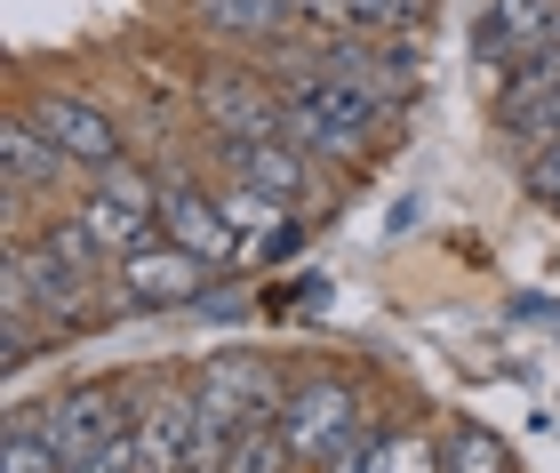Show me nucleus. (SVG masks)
Wrapping results in <instances>:
<instances>
[{
	"mask_svg": "<svg viewBox=\"0 0 560 473\" xmlns=\"http://www.w3.org/2000/svg\"><path fill=\"white\" fill-rule=\"evenodd\" d=\"M0 473H65L57 441H48V426H40V402H16L9 417H0Z\"/></svg>",
	"mask_w": 560,
	"mask_h": 473,
	"instance_id": "2eb2a0df",
	"label": "nucleus"
},
{
	"mask_svg": "<svg viewBox=\"0 0 560 473\" xmlns=\"http://www.w3.org/2000/svg\"><path fill=\"white\" fill-rule=\"evenodd\" d=\"M192 434H200L192 369H144L137 378V458H144V473H185Z\"/></svg>",
	"mask_w": 560,
	"mask_h": 473,
	"instance_id": "1a4fd4ad",
	"label": "nucleus"
},
{
	"mask_svg": "<svg viewBox=\"0 0 560 473\" xmlns=\"http://www.w3.org/2000/svg\"><path fill=\"white\" fill-rule=\"evenodd\" d=\"M192 402L200 417H217V426H272L280 402H289V369H280L265 345H217V354L192 361Z\"/></svg>",
	"mask_w": 560,
	"mask_h": 473,
	"instance_id": "20e7f679",
	"label": "nucleus"
},
{
	"mask_svg": "<svg viewBox=\"0 0 560 473\" xmlns=\"http://www.w3.org/2000/svg\"><path fill=\"white\" fill-rule=\"evenodd\" d=\"M296 249H304V217H280L272 233H257V241H248V273H257V265H289Z\"/></svg>",
	"mask_w": 560,
	"mask_h": 473,
	"instance_id": "b1692460",
	"label": "nucleus"
},
{
	"mask_svg": "<svg viewBox=\"0 0 560 473\" xmlns=\"http://www.w3.org/2000/svg\"><path fill=\"white\" fill-rule=\"evenodd\" d=\"M0 185H24L40 209H57V201H72L89 177L72 169L65 145H48L24 113H9V120H0Z\"/></svg>",
	"mask_w": 560,
	"mask_h": 473,
	"instance_id": "4468645a",
	"label": "nucleus"
},
{
	"mask_svg": "<svg viewBox=\"0 0 560 473\" xmlns=\"http://www.w3.org/2000/svg\"><path fill=\"white\" fill-rule=\"evenodd\" d=\"M521 193H528L537 209L560 201V145H545V153H528V161H521Z\"/></svg>",
	"mask_w": 560,
	"mask_h": 473,
	"instance_id": "393cba45",
	"label": "nucleus"
},
{
	"mask_svg": "<svg viewBox=\"0 0 560 473\" xmlns=\"http://www.w3.org/2000/svg\"><path fill=\"white\" fill-rule=\"evenodd\" d=\"M16 113L33 120V129H40L48 145H65L81 177H96V169H113V161H129V129H120V113H113V105H96L89 89L33 81V89L16 96Z\"/></svg>",
	"mask_w": 560,
	"mask_h": 473,
	"instance_id": "423d86ee",
	"label": "nucleus"
},
{
	"mask_svg": "<svg viewBox=\"0 0 560 473\" xmlns=\"http://www.w3.org/2000/svg\"><path fill=\"white\" fill-rule=\"evenodd\" d=\"M441 473H513V450H504V434L480 426V417H448Z\"/></svg>",
	"mask_w": 560,
	"mask_h": 473,
	"instance_id": "f3484780",
	"label": "nucleus"
},
{
	"mask_svg": "<svg viewBox=\"0 0 560 473\" xmlns=\"http://www.w3.org/2000/svg\"><path fill=\"white\" fill-rule=\"evenodd\" d=\"M192 120L200 137H289V96L265 57H217L192 72Z\"/></svg>",
	"mask_w": 560,
	"mask_h": 473,
	"instance_id": "f03ea898",
	"label": "nucleus"
},
{
	"mask_svg": "<svg viewBox=\"0 0 560 473\" xmlns=\"http://www.w3.org/2000/svg\"><path fill=\"white\" fill-rule=\"evenodd\" d=\"M40 426H48V441H57L65 473L89 465L105 441H120V434L137 426V378H81V385L48 393V402H40Z\"/></svg>",
	"mask_w": 560,
	"mask_h": 473,
	"instance_id": "6e6552de",
	"label": "nucleus"
},
{
	"mask_svg": "<svg viewBox=\"0 0 560 473\" xmlns=\"http://www.w3.org/2000/svg\"><path fill=\"white\" fill-rule=\"evenodd\" d=\"M176 24L224 57H272L296 33V9L289 0H176Z\"/></svg>",
	"mask_w": 560,
	"mask_h": 473,
	"instance_id": "9b49d317",
	"label": "nucleus"
},
{
	"mask_svg": "<svg viewBox=\"0 0 560 473\" xmlns=\"http://www.w3.org/2000/svg\"><path fill=\"white\" fill-rule=\"evenodd\" d=\"M552 217H560V201H552Z\"/></svg>",
	"mask_w": 560,
	"mask_h": 473,
	"instance_id": "c85d7f7f",
	"label": "nucleus"
},
{
	"mask_svg": "<svg viewBox=\"0 0 560 473\" xmlns=\"http://www.w3.org/2000/svg\"><path fill=\"white\" fill-rule=\"evenodd\" d=\"M304 33H361V0H289Z\"/></svg>",
	"mask_w": 560,
	"mask_h": 473,
	"instance_id": "5701e85b",
	"label": "nucleus"
},
{
	"mask_svg": "<svg viewBox=\"0 0 560 473\" xmlns=\"http://www.w3.org/2000/svg\"><path fill=\"white\" fill-rule=\"evenodd\" d=\"M280 96H289V137L337 177H361L385 153V137L400 129V113L417 105L385 72H328V65L280 72Z\"/></svg>",
	"mask_w": 560,
	"mask_h": 473,
	"instance_id": "f257e3e1",
	"label": "nucleus"
},
{
	"mask_svg": "<svg viewBox=\"0 0 560 473\" xmlns=\"http://www.w3.org/2000/svg\"><path fill=\"white\" fill-rule=\"evenodd\" d=\"M504 313H513V321H560V297H537V289H521V297H504Z\"/></svg>",
	"mask_w": 560,
	"mask_h": 473,
	"instance_id": "cd10ccee",
	"label": "nucleus"
},
{
	"mask_svg": "<svg viewBox=\"0 0 560 473\" xmlns=\"http://www.w3.org/2000/svg\"><path fill=\"white\" fill-rule=\"evenodd\" d=\"M72 209H81V226L105 241V257L120 265L129 249L161 241V169H144V161L129 153V161L96 169V177L72 193Z\"/></svg>",
	"mask_w": 560,
	"mask_h": 473,
	"instance_id": "0eeeda50",
	"label": "nucleus"
},
{
	"mask_svg": "<svg viewBox=\"0 0 560 473\" xmlns=\"http://www.w3.org/2000/svg\"><path fill=\"white\" fill-rule=\"evenodd\" d=\"M497 145H504L513 161H528V153H545V145H560V89L528 96V105H513V113H497Z\"/></svg>",
	"mask_w": 560,
	"mask_h": 473,
	"instance_id": "a211bd4d",
	"label": "nucleus"
},
{
	"mask_svg": "<svg viewBox=\"0 0 560 473\" xmlns=\"http://www.w3.org/2000/svg\"><path fill=\"white\" fill-rule=\"evenodd\" d=\"M361 473H441V434L432 426H376Z\"/></svg>",
	"mask_w": 560,
	"mask_h": 473,
	"instance_id": "dca6fc26",
	"label": "nucleus"
},
{
	"mask_svg": "<svg viewBox=\"0 0 560 473\" xmlns=\"http://www.w3.org/2000/svg\"><path fill=\"white\" fill-rule=\"evenodd\" d=\"M545 89H560V41L528 48V57H513L497 72V113H513V105H528V96H545Z\"/></svg>",
	"mask_w": 560,
	"mask_h": 473,
	"instance_id": "aec40b11",
	"label": "nucleus"
},
{
	"mask_svg": "<svg viewBox=\"0 0 560 473\" xmlns=\"http://www.w3.org/2000/svg\"><path fill=\"white\" fill-rule=\"evenodd\" d=\"M209 161L248 177V185H265L272 201H289V209L313 201V185H320V161L304 153L296 137H209Z\"/></svg>",
	"mask_w": 560,
	"mask_h": 473,
	"instance_id": "ddd939ff",
	"label": "nucleus"
},
{
	"mask_svg": "<svg viewBox=\"0 0 560 473\" xmlns=\"http://www.w3.org/2000/svg\"><path fill=\"white\" fill-rule=\"evenodd\" d=\"M560 41V0H480L472 9V72L480 81H497L513 57H528V48H552Z\"/></svg>",
	"mask_w": 560,
	"mask_h": 473,
	"instance_id": "f8f14e48",
	"label": "nucleus"
},
{
	"mask_svg": "<svg viewBox=\"0 0 560 473\" xmlns=\"http://www.w3.org/2000/svg\"><path fill=\"white\" fill-rule=\"evenodd\" d=\"M441 0H361V33H424Z\"/></svg>",
	"mask_w": 560,
	"mask_h": 473,
	"instance_id": "4be33fe9",
	"label": "nucleus"
},
{
	"mask_svg": "<svg viewBox=\"0 0 560 473\" xmlns=\"http://www.w3.org/2000/svg\"><path fill=\"white\" fill-rule=\"evenodd\" d=\"M161 241H185L192 257H209V265H241L248 257V241L233 233L217 185L192 177V169H161Z\"/></svg>",
	"mask_w": 560,
	"mask_h": 473,
	"instance_id": "9d476101",
	"label": "nucleus"
},
{
	"mask_svg": "<svg viewBox=\"0 0 560 473\" xmlns=\"http://www.w3.org/2000/svg\"><path fill=\"white\" fill-rule=\"evenodd\" d=\"M280 305H296V313H320V305H328V273H296Z\"/></svg>",
	"mask_w": 560,
	"mask_h": 473,
	"instance_id": "bb28decb",
	"label": "nucleus"
},
{
	"mask_svg": "<svg viewBox=\"0 0 560 473\" xmlns=\"http://www.w3.org/2000/svg\"><path fill=\"white\" fill-rule=\"evenodd\" d=\"M224 473H304V465H296L289 441H280V426H248V434H233Z\"/></svg>",
	"mask_w": 560,
	"mask_h": 473,
	"instance_id": "412c9836",
	"label": "nucleus"
},
{
	"mask_svg": "<svg viewBox=\"0 0 560 473\" xmlns=\"http://www.w3.org/2000/svg\"><path fill=\"white\" fill-rule=\"evenodd\" d=\"M513 473H521V465H513Z\"/></svg>",
	"mask_w": 560,
	"mask_h": 473,
	"instance_id": "c756f323",
	"label": "nucleus"
},
{
	"mask_svg": "<svg viewBox=\"0 0 560 473\" xmlns=\"http://www.w3.org/2000/svg\"><path fill=\"white\" fill-rule=\"evenodd\" d=\"M72 473H144V458H137V426L120 434V441H105L89 465H72Z\"/></svg>",
	"mask_w": 560,
	"mask_h": 473,
	"instance_id": "a878e982",
	"label": "nucleus"
},
{
	"mask_svg": "<svg viewBox=\"0 0 560 473\" xmlns=\"http://www.w3.org/2000/svg\"><path fill=\"white\" fill-rule=\"evenodd\" d=\"M217 201H224V217H233V233L248 241V233H272L280 217H289V201H272L265 185H248V177H233V169H217Z\"/></svg>",
	"mask_w": 560,
	"mask_h": 473,
	"instance_id": "6ab92c4d",
	"label": "nucleus"
},
{
	"mask_svg": "<svg viewBox=\"0 0 560 473\" xmlns=\"http://www.w3.org/2000/svg\"><path fill=\"white\" fill-rule=\"evenodd\" d=\"M233 265H209L192 257L185 241H144L129 249L113 273H105V313L113 321H144V313H192L200 297H209Z\"/></svg>",
	"mask_w": 560,
	"mask_h": 473,
	"instance_id": "7ed1b4c3",
	"label": "nucleus"
},
{
	"mask_svg": "<svg viewBox=\"0 0 560 473\" xmlns=\"http://www.w3.org/2000/svg\"><path fill=\"white\" fill-rule=\"evenodd\" d=\"M280 441L296 450V465L313 473L320 458H337L352 434H369V402L345 369H313V378H289V402H280Z\"/></svg>",
	"mask_w": 560,
	"mask_h": 473,
	"instance_id": "39448f33",
	"label": "nucleus"
}]
</instances>
